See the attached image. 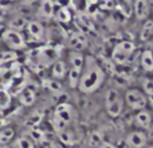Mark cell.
I'll return each instance as SVG.
<instances>
[{"mask_svg":"<svg viewBox=\"0 0 153 148\" xmlns=\"http://www.w3.org/2000/svg\"><path fill=\"white\" fill-rule=\"evenodd\" d=\"M98 7L102 11H113L117 7L115 0H99Z\"/></svg>","mask_w":153,"mask_h":148,"instance_id":"f1b7e54d","label":"cell"},{"mask_svg":"<svg viewBox=\"0 0 153 148\" xmlns=\"http://www.w3.org/2000/svg\"><path fill=\"white\" fill-rule=\"evenodd\" d=\"M140 64L142 67L146 72H153V54L151 51L146 49L144 53L142 54V58H140Z\"/></svg>","mask_w":153,"mask_h":148,"instance_id":"e0dca14e","label":"cell"},{"mask_svg":"<svg viewBox=\"0 0 153 148\" xmlns=\"http://www.w3.org/2000/svg\"><path fill=\"white\" fill-rule=\"evenodd\" d=\"M147 135L142 131H134L127 137V143L133 148H142L146 145Z\"/></svg>","mask_w":153,"mask_h":148,"instance_id":"7c38bea8","label":"cell"},{"mask_svg":"<svg viewBox=\"0 0 153 148\" xmlns=\"http://www.w3.org/2000/svg\"><path fill=\"white\" fill-rule=\"evenodd\" d=\"M117 7L115 9L119 11L120 14L126 18H130L133 14V5L131 4L130 0H115Z\"/></svg>","mask_w":153,"mask_h":148,"instance_id":"5bb4252c","label":"cell"},{"mask_svg":"<svg viewBox=\"0 0 153 148\" xmlns=\"http://www.w3.org/2000/svg\"><path fill=\"white\" fill-rule=\"evenodd\" d=\"M153 34V20H146L142 26L140 31V40L147 41Z\"/></svg>","mask_w":153,"mask_h":148,"instance_id":"603a6c76","label":"cell"},{"mask_svg":"<svg viewBox=\"0 0 153 148\" xmlns=\"http://www.w3.org/2000/svg\"><path fill=\"white\" fill-rule=\"evenodd\" d=\"M19 100L21 104H23L24 106L33 105L35 100H36V89L32 88L30 86L23 88L19 95Z\"/></svg>","mask_w":153,"mask_h":148,"instance_id":"4fadbf2b","label":"cell"},{"mask_svg":"<svg viewBox=\"0 0 153 148\" xmlns=\"http://www.w3.org/2000/svg\"><path fill=\"white\" fill-rule=\"evenodd\" d=\"M84 61H85L84 56L80 52L71 51L69 53V62L71 64V67L82 70L84 66Z\"/></svg>","mask_w":153,"mask_h":148,"instance_id":"2e32d148","label":"cell"},{"mask_svg":"<svg viewBox=\"0 0 153 148\" xmlns=\"http://www.w3.org/2000/svg\"><path fill=\"white\" fill-rule=\"evenodd\" d=\"M10 1H15V0H10Z\"/></svg>","mask_w":153,"mask_h":148,"instance_id":"60d3db41","label":"cell"},{"mask_svg":"<svg viewBox=\"0 0 153 148\" xmlns=\"http://www.w3.org/2000/svg\"><path fill=\"white\" fill-rule=\"evenodd\" d=\"M150 148H153V146H151V147H150Z\"/></svg>","mask_w":153,"mask_h":148,"instance_id":"7bdbcfd3","label":"cell"},{"mask_svg":"<svg viewBox=\"0 0 153 148\" xmlns=\"http://www.w3.org/2000/svg\"><path fill=\"white\" fill-rule=\"evenodd\" d=\"M56 18L59 22L64 24H67L71 21L72 16H71V12H70L69 7H60V9L56 12Z\"/></svg>","mask_w":153,"mask_h":148,"instance_id":"ac0fdd59","label":"cell"},{"mask_svg":"<svg viewBox=\"0 0 153 148\" xmlns=\"http://www.w3.org/2000/svg\"><path fill=\"white\" fill-rule=\"evenodd\" d=\"M15 135V131L11 127H7L0 130V144L1 145H7V143H10L12 139Z\"/></svg>","mask_w":153,"mask_h":148,"instance_id":"cb8c5ba5","label":"cell"},{"mask_svg":"<svg viewBox=\"0 0 153 148\" xmlns=\"http://www.w3.org/2000/svg\"><path fill=\"white\" fill-rule=\"evenodd\" d=\"M74 25L79 30V32L83 34H90L91 32H94V24L91 17L88 15L86 12H79L74 18Z\"/></svg>","mask_w":153,"mask_h":148,"instance_id":"5b68a950","label":"cell"},{"mask_svg":"<svg viewBox=\"0 0 153 148\" xmlns=\"http://www.w3.org/2000/svg\"><path fill=\"white\" fill-rule=\"evenodd\" d=\"M26 28H27V32L30 33V36L34 39H36L37 41H42L44 39L45 28L41 22L36 21V20L28 21Z\"/></svg>","mask_w":153,"mask_h":148,"instance_id":"9c48e42d","label":"cell"},{"mask_svg":"<svg viewBox=\"0 0 153 148\" xmlns=\"http://www.w3.org/2000/svg\"><path fill=\"white\" fill-rule=\"evenodd\" d=\"M18 59V55L14 51L0 52V66L9 62H13Z\"/></svg>","mask_w":153,"mask_h":148,"instance_id":"d4e9b609","label":"cell"},{"mask_svg":"<svg viewBox=\"0 0 153 148\" xmlns=\"http://www.w3.org/2000/svg\"><path fill=\"white\" fill-rule=\"evenodd\" d=\"M0 148H11V147H9V146H7V145H1Z\"/></svg>","mask_w":153,"mask_h":148,"instance_id":"ab89813d","label":"cell"},{"mask_svg":"<svg viewBox=\"0 0 153 148\" xmlns=\"http://www.w3.org/2000/svg\"><path fill=\"white\" fill-rule=\"evenodd\" d=\"M126 101L127 104L133 109L142 110L147 105V98L138 89H130L126 93Z\"/></svg>","mask_w":153,"mask_h":148,"instance_id":"8992f818","label":"cell"},{"mask_svg":"<svg viewBox=\"0 0 153 148\" xmlns=\"http://www.w3.org/2000/svg\"><path fill=\"white\" fill-rule=\"evenodd\" d=\"M44 86L46 87L47 89H49L53 93H61L62 90V84L59 82V81L56 80H45L44 81Z\"/></svg>","mask_w":153,"mask_h":148,"instance_id":"83f0119b","label":"cell"},{"mask_svg":"<svg viewBox=\"0 0 153 148\" xmlns=\"http://www.w3.org/2000/svg\"><path fill=\"white\" fill-rule=\"evenodd\" d=\"M134 51H135V44L133 42L128 40L121 41L114 46L111 53V58L117 64L124 65L128 62Z\"/></svg>","mask_w":153,"mask_h":148,"instance_id":"3957f363","label":"cell"},{"mask_svg":"<svg viewBox=\"0 0 153 148\" xmlns=\"http://www.w3.org/2000/svg\"><path fill=\"white\" fill-rule=\"evenodd\" d=\"M135 121L142 128L148 129L151 125V114L146 110L142 109L135 116Z\"/></svg>","mask_w":153,"mask_h":148,"instance_id":"d6986e66","label":"cell"},{"mask_svg":"<svg viewBox=\"0 0 153 148\" xmlns=\"http://www.w3.org/2000/svg\"><path fill=\"white\" fill-rule=\"evenodd\" d=\"M33 53L35 54L34 58L37 61V65L41 67H47L53 64L58 61V58L60 56L59 49L55 46L39 47L36 51H33Z\"/></svg>","mask_w":153,"mask_h":148,"instance_id":"7a4b0ae2","label":"cell"},{"mask_svg":"<svg viewBox=\"0 0 153 148\" xmlns=\"http://www.w3.org/2000/svg\"><path fill=\"white\" fill-rule=\"evenodd\" d=\"M81 75H82V70H76V68H74V67L70 68L69 74H68V83H69L70 88L74 89L79 86Z\"/></svg>","mask_w":153,"mask_h":148,"instance_id":"44dd1931","label":"cell"},{"mask_svg":"<svg viewBox=\"0 0 153 148\" xmlns=\"http://www.w3.org/2000/svg\"><path fill=\"white\" fill-rule=\"evenodd\" d=\"M85 73L81 75V79H80L78 88L82 93H90L96 91L102 85L105 76L102 68L98 65L94 59L87 57L85 59Z\"/></svg>","mask_w":153,"mask_h":148,"instance_id":"6da1fadb","label":"cell"},{"mask_svg":"<svg viewBox=\"0 0 153 148\" xmlns=\"http://www.w3.org/2000/svg\"><path fill=\"white\" fill-rule=\"evenodd\" d=\"M102 135L100 132H98V131H94V132L91 133V135L89 138V145L91 147H97V146H99L102 143Z\"/></svg>","mask_w":153,"mask_h":148,"instance_id":"1f68e13d","label":"cell"},{"mask_svg":"<svg viewBox=\"0 0 153 148\" xmlns=\"http://www.w3.org/2000/svg\"><path fill=\"white\" fill-rule=\"evenodd\" d=\"M38 14L43 19H51L55 15V2L53 0H41Z\"/></svg>","mask_w":153,"mask_h":148,"instance_id":"8fae6325","label":"cell"},{"mask_svg":"<svg viewBox=\"0 0 153 148\" xmlns=\"http://www.w3.org/2000/svg\"><path fill=\"white\" fill-rule=\"evenodd\" d=\"M53 128L58 131V132H60V131H62V130H65L66 126H67V123L64 122L63 120H61L60 118H58L57 116H55V114H53Z\"/></svg>","mask_w":153,"mask_h":148,"instance_id":"4dcf8cb0","label":"cell"},{"mask_svg":"<svg viewBox=\"0 0 153 148\" xmlns=\"http://www.w3.org/2000/svg\"><path fill=\"white\" fill-rule=\"evenodd\" d=\"M123 107H124V101L122 99V97H120L117 100H115L114 102H112L109 105H106V109L107 112L110 117L112 118H117L123 111Z\"/></svg>","mask_w":153,"mask_h":148,"instance_id":"9a60e30c","label":"cell"},{"mask_svg":"<svg viewBox=\"0 0 153 148\" xmlns=\"http://www.w3.org/2000/svg\"><path fill=\"white\" fill-rule=\"evenodd\" d=\"M1 39L3 42L10 47V49L17 51V49H23L26 47V42L23 36L18 31H14L11 28L3 30L1 33Z\"/></svg>","mask_w":153,"mask_h":148,"instance_id":"277c9868","label":"cell"},{"mask_svg":"<svg viewBox=\"0 0 153 148\" xmlns=\"http://www.w3.org/2000/svg\"><path fill=\"white\" fill-rule=\"evenodd\" d=\"M99 148H115L112 144H109V143H103L102 145L100 146Z\"/></svg>","mask_w":153,"mask_h":148,"instance_id":"74e56055","label":"cell"},{"mask_svg":"<svg viewBox=\"0 0 153 148\" xmlns=\"http://www.w3.org/2000/svg\"><path fill=\"white\" fill-rule=\"evenodd\" d=\"M1 1H2V0H0V3H1Z\"/></svg>","mask_w":153,"mask_h":148,"instance_id":"b9f144b4","label":"cell"},{"mask_svg":"<svg viewBox=\"0 0 153 148\" xmlns=\"http://www.w3.org/2000/svg\"><path fill=\"white\" fill-rule=\"evenodd\" d=\"M55 116L68 124L74 117V108L68 103H60L55 109Z\"/></svg>","mask_w":153,"mask_h":148,"instance_id":"ba28073f","label":"cell"},{"mask_svg":"<svg viewBox=\"0 0 153 148\" xmlns=\"http://www.w3.org/2000/svg\"><path fill=\"white\" fill-rule=\"evenodd\" d=\"M16 145L18 148H35L34 142L28 138H19L16 141Z\"/></svg>","mask_w":153,"mask_h":148,"instance_id":"f546056e","label":"cell"},{"mask_svg":"<svg viewBox=\"0 0 153 148\" xmlns=\"http://www.w3.org/2000/svg\"><path fill=\"white\" fill-rule=\"evenodd\" d=\"M59 137H60V140H61L63 143L67 144V145H70V144L72 143V135L70 131H66V130L60 131Z\"/></svg>","mask_w":153,"mask_h":148,"instance_id":"836d02e7","label":"cell"},{"mask_svg":"<svg viewBox=\"0 0 153 148\" xmlns=\"http://www.w3.org/2000/svg\"><path fill=\"white\" fill-rule=\"evenodd\" d=\"M32 137L34 140L36 141H43V138H44V135L42 132H40L39 130H33L32 131Z\"/></svg>","mask_w":153,"mask_h":148,"instance_id":"e575fe53","label":"cell"},{"mask_svg":"<svg viewBox=\"0 0 153 148\" xmlns=\"http://www.w3.org/2000/svg\"><path fill=\"white\" fill-rule=\"evenodd\" d=\"M37 0H23V3L25 5H30V4H33L34 2H36Z\"/></svg>","mask_w":153,"mask_h":148,"instance_id":"f35d334b","label":"cell"},{"mask_svg":"<svg viewBox=\"0 0 153 148\" xmlns=\"http://www.w3.org/2000/svg\"><path fill=\"white\" fill-rule=\"evenodd\" d=\"M133 13L137 20H144L149 15L148 0H135L133 3Z\"/></svg>","mask_w":153,"mask_h":148,"instance_id":"30bf717a","label":"cell"},{"mask_svg":"<svg viewBox=\"0 0 153 148\" xmlns=\"http://www.w3.org/2000/svg\"><path fill=\"white\" fill-rule=\"evenodd\" d=\"M99 2V0H85V4H86V12L89 11L91 7H94V5H97Z\"/></svg>","mask_w":153,"mask_h":148,"instance_id":"d590c367","label":"cell"},{"mask_svg":"<svg viewBox=\"0 0 153 148\" xmlns=\"http://www.w3.org/2000/svg\"><path fill=\"white\" fill-rule=\"evenodd\" d=\"M68 46L74 52H82L88 46V39L85 34L76 32L68 39Z\"/></svg>","mask_w":153,"mask_h":148,"instance_id":"52a82bcc","label":"cell"},{"mask_svg":"<svg viewBox=\"0 0 153 148\" xmlns=\"http://www.w3.org/2000/svg\"><path fill=\"white\" fill-rule=\"evenodd\" d=\"M43 119V116L41 114H30L25 121V125L28 126L30 128H35L36 126H38L39 124L41 123Z\"/></svg>","mask_w":153,"mask_h":148,"instance_id":"4316f807","label":"cell"},{"mask_svg":"<svg viewBox=\"0 0 153 148\" xmlns=\"http://www.w3.org/2000/svg\"><path fill=\"white\" fill-rule=\"evenodd\" d=\"M143 88L145 93L149 95L150 97H153V80L151 79H145L143 81Z\"/></svg>","mask_w":153,"mask_h":148,"instance_id":"d6a6232c","label":"cell"},{"mask_svg":"<svg viewBox=\"0 0 153 148\" xmlns=\"http://www.w3.org/2000/svg\"><path fill=\"white\" fill-rule=\"evenodd\" d=\"M12 103V97L11 93L7 89L0 88V109H5L10 107Z\"/></svg>","mask_w":153,"mask_h":148,"instance_id":"484cf974","label":"cell"},{"mask_svg":"<svg viewBox=\"0 0 153 148\" xmlns=\"http://www.w3.org/2000/svg\"><path fill=\"white\" fill-rule=\"evenodd\" d=\"M152 1H153V0H152Z\"/></svg>","mask_w":153,"mask_h":148,"instance_id":"ee69618b","label":"cell"},{"mask_svg":"<svg viewBox=\"0 0 153 148\" xmlns=\"http://www.w3.org/2000/svg\"><path fill=\"white\" fill-rule=\"evenodd\" d=\"M51 74L55 78L57 79H63L64 76L66 75V64L65 62L58 60L57 62L53 64V70H51Z\"/></svg>","mask_w":153,"mask_h":148,"instance_id":"7402d4cb","label":"cell"},{"mask_svg":"<svg viewBox=\"0 0 153 148\" xmlns=\"http://www.w3.org/2000/svg\"><path fill=\"white\" fill-rule=\"evenodd\" d=\"M5 70H0V84H3L5 81H9L7 79V73Z\"/></svg>","mask_w":153,"mask_h":148,"instance_id":"8d00e7d4","label":"cell"},{"mask_svg":"<svg viewBox=\"0 0 153 148\" xmlns=\"http://www.w3.org/2000/svg\"><path fill=\"white\" fill-rule=\"evenodd\" d=\"M27 23H28V21L24 17H22V16H16L13 19L10 20L9 28L20 32L21 30H23L24 28L27 26Z\"/></svg>","mask_w":153,"mask_h":148,"instance_id":"ffe728a7","label":"cell"}]
</instances>
